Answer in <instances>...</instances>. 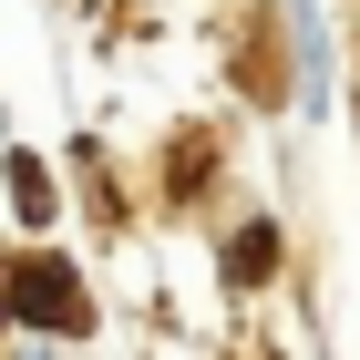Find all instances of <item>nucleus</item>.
I'll list each match as a JSON object with an SVG mask.
<instances>
[{
    "label": "nucleus",
    "instance_id": "f257e3e1",
    "mask_svg": "<svg viewBox=\"0 0 360 360\" xmlns=\"http://www.w3.org/2000/svg\"><path fill=\"white\" fill-rule=\"evenodd\" d=\"M11 319H31V330H72V340H83V330H93L83 268H72V257H21V268H11Z\"/></svg>",
    "mask_w": 360,
    "mask_h": 360
},
{
    "label": "nucleus",
    "instance_id": "f03ea898",
    "mask_svg": "<svg viewBox=\"0 0 360 360\" xmlns=\"http://www.w3.org/2000/svg\"><path fill=\"white\" fill-rule=\"evenodd\" d=\"M226 268H237V288H257V278L278 268V226H237V237H226Z\"/></svg>",
    "mask_w": 360,
    "mask_h": 360
},
{
    "label": "nucleus",
    "instance_id": "7ed1b4c3",
    "mask_svg": "<svg viewBox=\"0 0 360 360\" xmlns=\"http://www.w3.org/2000/svg\"><path fill=\"white\" fill-rule=\"evenodd\" d=\"M11 206H21L31 226L52 217V175H41V155H11Z\"/></svg>",
    "mask_w": 360,
    "mask_h": 360
},
{
    "label": "nucleus",
    "instance_id": "20e7f679",
    "mask_svg": "<svg viewBox=\"0 0 360 360\" xmlns=\"http://www.w3.org/2000/svg\"><path fill=\"white\" fill-rule=\"evenodd\" d=\"M0 319H11V288H0Z\"/></svg>",
    "mask_w": 360,
    "mask_h": 360
}]
</instances>
